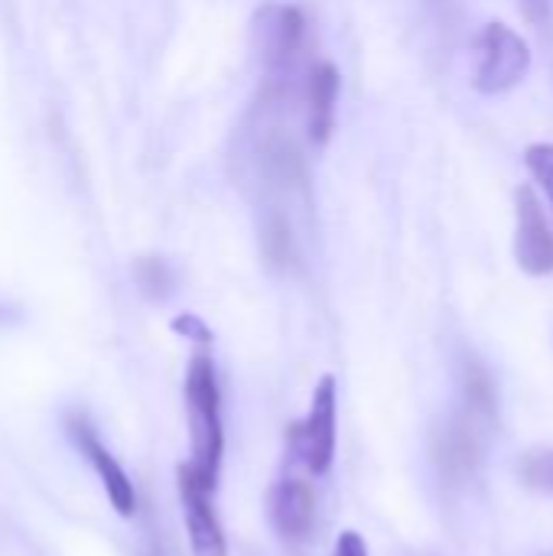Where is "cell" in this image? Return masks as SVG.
Returning a JSON list of instances; mask_svg holds the SVG:
<instances>
[{
    "label": "cell",
    "instance_id": "4",
    "mask_svg": "<svg viewBox=\"0 0 553 556\" xmlns=\"http://www.w3.org/2000/svg\"><path fill=\"white\" fill-rule=\"evenodd\" d=\"M339 430V388L332 375H323L313 401H310V414L290 427L287 443L293 459L310 472V476H326L332 469L336 459V433Z\"/></svg>",
    "mask_w": 553,
    "mask_h": 556
},
{
    "label": "cell",
    "instance_id": "9",
    "mask_svg": "<svg viewBox=\"0 0 553 556\" xmlns=\"http://www.w3.org/2000/svg\"><path fill=\"white\" fill-rule=\"evenodd\" d=\"M339 68L332 62H316L306 78V134L310 143L326 147L336 130V104H339Z\"/></svg>",
    "mask_w": 553,
    "mask_h": 556
},
{
    "label": "cell",
    "instance_id": "3",
    "mask_svg": "<svg viewBox=\"0 0 553 556\" xmlns=\"http://www.w3.org/2000/svg\"><path fill=\"white\" fill-rule=\"evenodd\" d=\"M531 46L505 23H489L473 39V85L482 94H505L525 81Z\"/></svg>",
    "mask_w": 553,
    "mask_h": 556
},
{
    "label": "cell",
    "instance_id": "6",
    "mask_svg": "<svg viewBox=\"0 0 553 556\" xmlns=\"http://www.w3.org/2000/svg\"><path fill=\"white\" fill-rule=\"evenodd\" d=\"M482 424H486V414L469 410L466 417H456L450 427H443L437 433L433 463L447 482H453V485L466 482L479 469V463H482Z\"/></svg>",
    "mask_w": 553,
    "mask_h": 556
},
{
    "label": "cell",
    "instance_id": "15",
    "mask_svg": "<svg viewBox=\"0 0 553 556\" xmlns=\"http://www.w3.org/2000/svg\"><path fill=\"white\" fill-rule=\"evenodd\" d=\"M332 556H368V547H365L359 531H342L339 541H336V554Z\"/></svg>",
    "mask_w": 553,
    "mask_h": 556
},
{
    "label": "cell",
    "instance_id": "1",
    "mask_svg": "<svg viewBox=\"0 0 553 556\" xmlns=\"http://www.w3.org/2000/svg\"><path fill=\"white\" fill-rule=\"evenodd\" d=\"M186 414H189V466L218 482L222 456H225V427H222V391L215 362L209 352H196L186 371Z\"/></svg>",
    "mask_w": 553,
    "mask_h": 556
},
{
    "label": "cell",
    "instance_id": "16",
    "mask_svg": "<svg viewBox=\"0 0 553 556\" xmlns=\"http://www.w3.org/2000/svg\"><path fill=\"white\" fill-rule=\"evenodd\" d=\"M0 319H3V309H0Z\"/></svg>",
    "mask_w": 553,
    "mask_h": 556
},
{
    "label": "cell",
    "instance_id": "7",
    "mask_svg": "<svg viewBox=\"0 0 553 556\" xmlns=\"http://www.w3.org/2000/svg\"><path fill=\"white\" fill-rule=\"evenodd\" d=\"M515 257L525 274L548 277L553 274V228L538 202L531 186L518 189V235H515Z\"/></svg>",
    "mask_w": 553,
    "mask_h": 556
},
{
    "label": "cell",
    "instance_id": "17",
    "mask_svg": "<svg viewBox=\"0 0 553 556\" xmlns=\"http://www.w3.org/2000/svg\"><path fill=\"white\" fill-rule=\"evenodd\" d=\"M153 556H160V554H153Z\"/></svg>",
    "mask_w": 553,
    "mask_h": 556
},
{
    "label": "cell",
    "instance_id": "2",
    "mask_svg": "<svg viewBox=\"0 0 553 556\" xmlns=\"http://www.w3.org/2000/svg\"><path fill=\"white\" fill-rule=\"evenodd\" d=\"M254 49L261 68L271 81V91L290 88V75L306 49V16L290 3H264L254 16Z\"/></svg>",
    "mask_w": 553,
    "mask_h": 556
},
{
    "label": "cell",
    "instance_id": "13",
    "mask_svg": "<svg viewBox=\"0 0 553 556\" xmlns=\"http://www.w3.org/2000/svg\"><path fill=\"white\" fill-rule=\"evenodd\" d=\"M525 163H528L538 189L548 195V202L553 205V143H535V147H528Z\"/></svg>",
    "mask_w": 553,
    "mask_h": 556
},
{
    "label": "cell",
    "instance_id": "5",
    "mask_svg": "<svg viewBox=\"0 0 553 556\" xmlns=\"http://www.w3.org/2000/svg\"><path fill=\"white\" fill-rule=\"evenodd\" d=\"M176 485H179V502H183V518H186V531H189L192 556L228 554L225 531H222V521H218L215 505H212V495H215V485H218V482L199 476V472L186 463V466H179V472H176Z\"/></svg>",
    "mask_w": 553,
    "mask_h": 556
},
{
    "label": "cell",
    "instance_id": "8",
    "mask_svg": "<svg viewBox=\"0 0 553 556\" xmlns=\"http://www.w3.org/2000/svg\"><path fill=\"white\" fill-rule=\"evenodd\" d=\"M68 430H72L75 446L81 450V456H85V459L91 463V469L98 472L101 489H104L111 508H114L121 518H134V511H137V492H134V482L127 479L124 466L111 456V450L98 440V433H95L85 420L72 417V420H68Z\"/></svg>",
    "mask_w": 553,
    "mask_h": 556
},
{
    "label": "cell",
    "instance_id": "11",
    "mask_svg": "<svg viewBox=\"0 0 553 556\" xmlns=\"http://www.w3.org/2000/svg\"><path fill=\"white\" fill-rule=\"evenodd\" d=\"M134 277H137L140 293L150 300H166L176 287V274L163 257H140L134 264Z\"/></svg>",
    "mask_w": 553,
    "mask_h": 556
},
{
    "label": "cell",
    "instance_id": "14",
    "mask_svg": "<svg viewBox=\"0 0 553 556\" xmlns=\"http://www.w3.org/2000/svg\"><path fill=\"white\" fill-rule=\"evenodd\" d=\"M173 332L176 336H183V339H189V342H196V345H212V329L196 316V313H183V316H176L173 319Z\"/></svg>",
    "mask_w": 553,
    "mask_h": 556
},
{
    "label": "cell",
    "instance_id": "12",
    "mask_svg": "<svg viewBox=\"0 0 553 556\" xmlns=\"http://www.w3.org/2000/svg\"><path fill=\"white\" fill-rule=\"evenodd\" d=\"M521 482L538 492H553V450H535L518 466Z\"/></svg>",
    "mask_w": 553,
    "mask_h": 556
},
{
    "label": "cell",
    "instance_id": "10",
    "mask_svg": "<svg viewBox=\"0 0 553 556\" xmlns=\"http://www.w3.org/2000/svg\"><path fill=\"white\" fill-rule=\"evenodd\" d=\"M316 498L303 479H280L271 492V521L284 541H303L313 531Z\"/></svg>",
    "mask_w": 553,
    "mask_h": 556
}]
</instances>
